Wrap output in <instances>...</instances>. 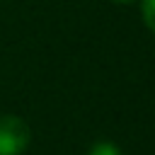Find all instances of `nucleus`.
<instances>
[{
  "label": "nucleus",
  "instance_id": "20e7f679",
  "mask_svg": "<svg viewBox=\"0 0 155 155\" xmlns=\"http://www.w3.org/2000/svg\"><path fill=\"white\" fill-rule=\"evenodd\" d=\"M111 2H121V5H128V2H133V0H111Z\"/></svg>",
  "mask_w": 155,
  "mask_h": 155
},
{
  "label": "nucleus",
  "instance_id": "f257e3e1",
  "mask_svg": "<svg viewBox=\"0 0 155 155\" xmlns=\"http://www.w3.org/2000/svg\"><path fill=\"white\" fill-rule=\"evenodd\" d=\"M29 126L19 116H0V155H19L29 145Z\"/></svg>",
  "mask_w": 155,
  "mask_h": 155
},
{
  "label": "nucleus",
  "instance_id": "f03ea898",
  "mask_svg": "<svg viewBox=\"0 0 155 155\" xmlns=\"http://www.w3.org/2000/svg\"><path fill=\"white\" fill-rule=\"evenodd\" d=\"M87 155H121V150L114 145V143H97L90 148Z\"/></svg>",
  "mask_w": 155,
  "mask_h": 155
},
{
  "label": "nucleus",
  "instance_id": "7ed1b4c3",
  "mask_svg": "<svg viewBox=\"0 0 155 155\" xmlns=\"http://www.w3.org/2000/svg\"><path fill=\"white\" fill-rule=\"evenodd\" d=\"M143 19L155 31V0H143Z\"/></svg>",
  "mask_w": 155,
  "mask_h": 155
}]
</instances>
